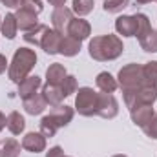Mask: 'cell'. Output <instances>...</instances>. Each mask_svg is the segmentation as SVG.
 <instances>
[{
  "label": "cell",
  "instance_id": "cell-1",
  "mask_svg": "<svg viewBox=\"0 0 157 157\" xmlns=\"http://www.w3.org/2000/svg\"><path fill=\"white\" fill-rule=\"evenodd\" d=\"M122 51H124V46L119 35H110V33L99 35V37H93L88 44V53L97 62L115 60L122 55Z\"/></svg>",
  "mask_w": 157,
  "mask_h": 157
},
{
  "label": "cell",
  "instance_id": "cell-2",
  "mask_svg": "<svg viewBox=\"0 0 157 157\" xmlns=\"http://www.w3.org/2000/svg\"><path fill=\"white\" fill-rule=\"evenodd\" d=\"M35 64H37V53H35V49L26 48V46L15 49L13 59H11L9 68H7L9 80L15 82V84H20L24 78L29 77V73L35 68Z\"/></svg>",
  "mask_w": 157,
  "mask_h": 157
},
{
  "label": "cell",
  "instance_id": "cell-3",
  "mask_svg": "<svg viewBox=\"0 0 157 157\" xmlns=\"http://www.w3.org/2000/svg\"><path fill=\"white\" fill-rule=\"evenodd\" d=\"M97 108H99V93L88 86L78 88L75 95V112L82 117H93L97 115Z\"/></svg>",
  "mask_w": 157,
  "mask_h": 157
},
{
  "label": "cell",
  "instance_id": "cell-4",
  "mask_svg": "<svg viewBox=\"0 0 157 157\" xmlns=\"http://www.w3.org/2000/svg\"><path fill=\"white\" fill-rule=\"evenodd\" d=\"M117 82H119V88L122 91H132V90L141 88L144 84V78H143V64L130 62V64L122 66L119 70Z\"/></svg>",
  "mask_w": 157,
  "mask_h": 157
},
{
  "label": "cell",
  "instance_id": "cell-5",
  "mask_svg": "<svg viewBox=\"0 0 157 157\" xmlns=\"http://www.w3.org/2000/svg\"><path fill=\"white\" fill-rule=\"evenodd\" d=\"M122 101H124V104H126L128 110H133L135 106H141V104L154 106V102L157 101V88L148 86V84H143L137 90L122 91Z\"/></svg>",
  "mask_w": 157,
  "mask_h": 157
},
{
  "label": "cell",
  "instance_id": "cell-6",
  "mask_svg": "<svg viewBox=\"0 0 157 157\" xmlns=\"http://www.w3.org/2000/svg\"><path fill=\"white\" fill-rule=\"evenodd\" d=\"M97 115L102 119H115L119 115V102L113 93H99V108Z\"/></svg>",
  "mask_w": 157,
  "mask_h": 157
},
{
  "label": "cell",
  "instance_id": "cell-7",
  "mask_svg": "<svg viewBox=\"0 0 157 157\" xmlns=\"http://www.w3.org/2000/svg\"><path fill=\"white\" fill-rule=\"evenodd\" d=\"M66 35L71 37V39H75V40H78V42H82V40L90 39V35H91V26H90V22L84 20L82 17H73L71 22H70V26H68V29H66Z\"/></svg>",
  "mask_w": 157,
  "mask_h": 157
},
{
  "label": "cell",
  "instance_id": "cell-8",
  "mask_svg": "<svg viewBox=\"0 0 157 157\" xmlns=\"http://www.w3.org/2000/svg\"><path fill=\"white\" fill-rule=\"evenodd\" d=\"M71 18H73V11H71L70 7H66V6H62V7H55L53 13H51V24H53V29L59 31L60 35H66V29H68Z\"/></svg>",
  "mask_w": 157,
  "mask_h": 157
},
{
  "label": "cell",
  "instance_id": "cell-9",
  "mask_svg": "<svg viewBox=\"0 0 157 157\" xmlns=\"http://www.w3.org/2000/svg\"><path fill=\"white\" fill-rule=\"evenodd\" d=\"M22 150L29 152V154H40L46 150V137L40 132H28L22 137Z\"/></svg>",
  "mask_w": 157,
  "mask_h": 157
},
{
  "label": "cell",
  "instance_id": "cell-10",
  "mask_svg": "<svg viewBox=\"0 0 157 157\" xmlns=\"http://www.w3.org/2000/svg\"><path fill=\"white\" fill-rule=\"evenodd\" d=\"M73 115H75V108H71V106H68V104L53 106L51 112H49V117L55 121V124H57L59 128L68 126V124L73 121Z\"/></svg>",
  "mask_w": 157,
  "mask_h": 157
},
{
  "label": "cell",
  "instance_id": "cell-11",
  "mask_svg": "<svg viewBox=\"0 0 157 157\" xmlns=\"http://www.w3.org/2000/svg\"><path fill=\"white\" fill-rule=\"evenodd\" d=\"M64 35H60L55 29H49L44 33V37L40 40V49H44V53L48 55H59V48H60V40Z\"/></svg>",
  "mask_w": 157,
  "mask_h": 157
},
{
  "label": "cell",
  "instance_id": "cell-12",
  "mask_svg": "<svg viewBox=\"0 0 157 157\" xmlns=\"http://www.w3.org/2000/svg\"><path fill=\"white\" fill-rule=\"evenodd\" d=\"M40 88H42V78L39 75H29L18 84V97L22 101H26V99L33 97L35 93H39Z\"/></svg>",
  "mask_w": 157,
  "mask_h": 157
},
{
  "label": "cell",
  "instance_id": "cell-13",
  "mask_svg": "<svg viewBox=\"0 0 157 157\" xmlns=\"http://www.w3.org/2000/svg\"><path fill=\"white\" fill-rule=\"evenodd\" d=\"M154 115H155V110H154V106H150V104H141V106H135L133 110H130L132 122H133L135 126H139V128L146 126V124L152 121Z\"/></svg>",
  "mask_w": 157,
  "mask_h": 157
},
{
  "label": "cell",
  "instance_id": "cell-14",
  "mask_svg": "<svg viewBox=\"0 0 157 157\" xmlns=\"http://www.w3.org/2000/svg\"><path fill=\"white\" fill-rule=\"evenodd\" d=\"M135 29H137V24H135L133 15H121V17L115 18L117 35L124 37V39H130V37H135Z\"/></svg>",
  "mask_w": 157,
  "mask_h": 157
},
{
  "label": "cell",
  "instance_id": "cell-15",
  "mask_svg": "<svg viewBox=\"0 0 157 157\" xmlns=\"http://www.w3.org/2000/svg\"><path fill=\"white\" fill-rule=\"evenodd\" d=\"M40 93H42V97H44V101H46V104H48L49 108L62 104V101L66 99V97H64V93H62V90H60V86L48 84V82H46V84H42Z\"/></svg>",
  "mask_w": 157,
  "mask_h": 157
},
{
  "label": "cell",
  "instance_id": "cell-16",
  "mask_svg": "<svg viewBox=\"0 0 157 157\" xmlns=\"http://www.w3.org/2000/svg\"><path fill=\"white\" fill-rule=\"evenodd\" d=\"M15 17H17V24H18V29L20 31H31V29H35L37 26H39V15H35V13H31V11H28V9H22V7H18L17 9V13H15Z\"/></svg>",
  "mask_w": 157,
  "mask_h": 157
},
{
  "label": "cell",
  "instance_id": "cell-17",
  "mask_svg": "<svg viewBox=\"0 0 157 157\" xmlns=\"http://www.w3.org/2000/svg\"><path fill=\"white\" fill-rule=\"evenodd\" d=\"M95 84H97L99 91H102V93H115L119 88L117 78L112 73H108V71H101L95 78Z\"/></svg>",
  "mask_w": 157,
  "mask_h": 157
},
{
  "label": "cell",
  "instance_id": "cell-18",
  "mask_svg": "<svg viewBox=\"0 0 157 157\" xmlns=\"http://www.w3.org/2000/svg\"><path fill=\"white\" fill-rule=\"evenodd\" d=\"M22 106H24L26 113H29V115H40V113L48 108V104H46V101H44V97H42L40 91L39 93H35L33 97L22 101Z\"/></svg>",
  "mask_w": 157,
  "mask_h": 157
},
{
  "label": "cell",
  "instance_id": "cell-19",
  "mask_svg": "<svg viewBox=\"0 0 157 157\" xmlns=\"http://www.w3.org/2000/svg\"><path fill=\"white\" fill-rule=\"evenodd\" d=\"M68 75V70L64 68V64H60V62H53V64H49V68L46 70V82L48 84H55V86H59L64 77Z\"/></svg>",
  "mask_w": 157,
  "mask_h": 157
},
{
  "label": "cell",
  "instance_id": "cell-20",
  "mask_svg": "<svg viewBox=\"0 0 157 157\" xmlns=\"http://www.w3.org/2000/svg\"><path fill=\"white\" fill-rule=\"evenodd\" d=\"M17 31H18L17 17H15V13H7V15L2 18V24H0V33H2L6 39L13 40L15 37H17Z\"/></svg>",
  "mask_w": 157,
  "mask_h": 157
},
{
  "label": "cell",
  "instance_id": "cell-21",
  "mask_svg": "<svg viewBox=\"0 0 157 157\" xmlns=\"http://www.w3.org/2000/svg\"><path fill=\"white\" fill-rule=\"evenodd\" d=\"M80 44H82V42H78V40L71 39V37H68V35H64L62 40H60L59 55H64V57H75V55H78V51H80Z\"/></svg>",
  "mask_w": 157,
  "mask_h": 157
},
{
  "label": "cell",
  "instance_id": "cell-22",
  "mask_svg": "<svg viewBox=\"0 0 157 157\" xmlns=\"http://www.w3.org/2000/svg\"><path fill=\"white\" fill-rule=\"evenodd\" d=\"M13 135H20L26 130V119L20 115V112H11L7 115V126H6Z\"/></svg>",
  "mask_w": 157,
  "mask_h": 157
},
{
  "label": "cell",
  "instance_id": "cell-23",
  "mask_svg": "<svg viewBox=\"0 0 157 157\" xmlns=\"http://www.w3.org/2000/svg\"><path fill=\"white\" fill-rule=\"evenodd\" d=\"M20 150L22 144L15 137H9L0 144V157H20Z\"/></svg>",
  "mask_w": 157,
  "mask_h": 157
},
{
  "label": "cell",
  "instance_id": "cell-24",
  "mask_svg": "<svg viewBox=\"0 0 157 157\" xmlns=\"http://www.w3.org/2000/svg\"><path fill=\"white\" fill-rule=\"evenodd\" d=\"M139 44H141V49L146 51V53H157V29H150L146 31L141 39H139Z\"/></svg>",
  "mask_w": 157,
  "mask_h": 157
},
{
  "label": "cell",
  "instance_id": "cell-25",
  "mask_svg": "<svg viewBox=\"0 0 157 157\" xmlns=\"http://www.w3.org/2000/svg\"><path fill=\"white\" fill-rule=\"evenodd\" d=\"M143 78H144V84L157 88V60H150L143 64Z\"/></svg>",
  "mask_w": 157,
  "mask_h": 157
},
{
  "label": "cell",
  "instance_id": "cell-26",
  "mask_svg": "<svg viewBox=\"0 0 157 157\" xmlns=\"http://www.w3.org/2000/svg\"><path fill=\"white\" fill-rule=\"evenodd\" d=\"M93 6H95L93 0H73L71 2V11L77 17H82L84 18L86 15H90L93 11Z\"/></svg>",
  "mask_w": 157,
  "mask_h": 157
},
{
  "label": "cell",
  "instance_id": "cell-27",
  "mask_svg": "<svg viewBox=\"0 0 157 157\" xmlns=\"http://www.w3.org/2000/svg\"><path fill=\"white\" fill-rule=\"evenodd\" d=\"M48 31V26H44V24H39L35 29H31V31H26L24 33V40L28 42V44H31V46H39L40 48V40L44 37V33Z\"/></svg>",
  "mask_w": 157,
  "mask_h": 157
},
{
  "label": "cell",
  "instance_id": "cell-28",
  "mask_svg": "<svg viewBox=\"0 0 157 157\" xmlns=\"http://www.w3.org/2000/svg\"><path fill=\"white\" fill-rule=\"evenodd\" d=\"M39 128H40V133L48 139V137H55V133L59 132V126L55 124V121L49 117V115H44L39 122Z\"/></svg>",
  "mask_w": 157,
  "mask_h": 157
},
{
  "label": "cell",
  "instance_id": "cell-29",
  "mask_svg": "<svg viewBox=\"0 0 157 157\" xmlns=\"http://www.w3.org/2000/svg\"><path fill=\"white\" fill-rule=\"evenodd\" d=\"M133 17H135V24H137L135 37H137V40H139L144 33H146V31H150V29H152V24H150L148 15H144V13H135Z\"/></svg>",
  "mask_w": 157,
  "mask_h": 157
},
{
  "label": "cell",
  "instance_id": "cell-30",
  "mask_svg": "<svg viewBox=\"0 0 157 157\" xmlns=\"http://www.w3.org/2000/svg\"><path fill=\"white\" fill-rule=\"evenodd\" d=\"M59 86H60V90H62L64 97H70V95L77 93V90H78L77 78L73 77V75H66V77H64V80H62Z\"/></svg>",
  "mask_w": 157,
  "mask_h": 157
},
{
  "label": "cell",
  "instance_id": "cell-31",
  "mask_svg": "<svg viewBox=\"0 0 157 157\" xmlns=\"http://www.w3.org/2000/svg\"><path fill=\"white\" fill-rule=\"evenodd\" d=\"M128 6H130V0H104L102 2V9L106 13H121Z\"/></svg>",
  "mask_w": 157,
  "mask_h": 157
},
{
  "label": "cell",
  "instance_id": "cell-32",
  "mask_svg": "<svg viewBox=\"0 0 157 157\" xmlns=\"http://www.w3.org/2000/svg\"><path fill=\"white\" fill-rule=\"evenodd\" d=\"M20 7L39 15V13L44 11V2L42 0H20Z\"/></svg>",
  "mask_w": 157,
  "mask_h": 157
},
{
  "label": "cell",
  "instance_id": "cell-33",
  "mask_svg": "<svg viewBox=\"0 0 157 157\" xmlns=\"http://www.w3.org/2000/svg\"><path fill=\"white\" fill-rule=\"evenodd\" d=\"M141 130L144 132V135H146V137H150V139H155V141H157V113L152 117V121H150L146 126H143Z\"/></svg>",
  "mask_w": 157,
  "mask_h": 157
},
{
  "label": "cell",
  "instance_id": "cell-34",
  "mask_svg": "<svg viewBox=\"0 0 157 157\" xmlns=\"http://www.w3.org/2000/svg\"><path fill=\"white\" fill-rule=\"evenodd\" d=\"M46 157H64V150L60 146H53L46 152Z\"/></svg>",
  "mask_w": 157,
  "mask_h": 157
},
{
  "label": "cell",
  "instance_id": "cell-35",
  "mask_svg": "<svg viewBox=\"0 0 157 157\" xmlns=\"http://www.w3.org/2000/svg\"><path fill=\"white\" fill-rule=\"evenodd\" d=\"M0 2L9 9H18L20 7V0H0Z\"/></svg>",
  "mask_w": 157,
  "mask_h": 157
},
{
  "label": "cell",
  "instance_id": "cell-36",
  "mask_svg": "<svg viewBox=\"0 0 157 157\" xmlns=\"http://www.w3.org/2000/svg\"><path fill=\"white\" fill-rule=\"evenodd\" d=\"M7 68H9V62H7L6 55H2V53H0V75H2V73H6V71H7Z\"/></svg>",
  "mask_w": 157,
  "mask_h": 157
},
{
  "label": "cell",
  "instance_id": "cell-37",
  "mask_svg": "<svg viewBox=\"0 0 157 157\" xmlns=\"http://www.w3.org/2000/svg\"><path fill=\"white\" fill-rule=\"evenodd\" d=\"M6 126H7V117H6V115H4V113L0 112V132H2V130H4Z\"/></svg>",
  "mask_w": 157,
  "mask_h": 157
},
{
  "label": "cell",
  "instance_id": "cell-38",
  "mask_svg": "<svg viewBox=\"0 0 157 157\" xmlns=\"http://www.w3.org/2000/svg\"><path fill=\"white\" fill-rule=\"evenodd\" d=\"M48 2H49L53 7H62V6L66 4V0H48Z\"/></svg>",
  "mask_w": 157,
  "mask_h": 157
},
{
  "label": "cell",
  "instance_id": "cell-39",
  "mask_svg": "<svg viewBox=\"0 0 157 157\" xmlns=\"http://www.w3.org/2000/svg\"><path fill=\"white\" fill-rule=\"evenodd\" d=\"M137 4H150V2H154V0H135Z\"/></svg>",
  "mask_w": 157,
  "mask_h": 157
},
{
  "label": "cell",
  "instance_id": "cell-40",
  "mask_svg": "<svg viewBox=\"0 0 157 157\" xmlns=\"http://www.w3.org/2000/svg\"><path fill=\"white\" fill-rule=\"evenodd\" d=\"M113 157H128V155H122V154H119V155H113Z\"/></svg>",
  "mask_w": 157,
  "mask_h": 157
},
{
  "label": "cell",
  "instance_id": "cell-41",
  "mask_svg": "<svg viewBox=\"0 0 157 157\" xmlns=\"http://www.w3.org/2000/svg\"><path fill=\"white\" fill-rule=\"evenodd\" d=\"M0 24H2V17H0Z\"/></svg>",
  "mask_w": 157,
  "mask_h": 157
},
{
  "label": "cell",
  "instance_id": "cell-42",
  "mask_svg": "<svg viewBox=\"0 0 157 157\" xmlns=\"http://www.w3.org/2000/svg\"><path fill=\"white\" fill-rule=\"evenodd\" d=\"M64 157H70V155H64Z\"/></svg>",
  "mask_w": 157,
  "mask_h": 157
}]
</instances>
